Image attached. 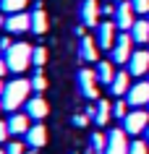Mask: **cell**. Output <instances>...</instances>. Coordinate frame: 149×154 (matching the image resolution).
Segmentation results:
<instances>
[{
    "instance_id": "obj_1",
    "label": "cell",
    "mask_w": 149,
    "mask_h": 154,
    "mask_svg": "<svg viewBox=\"0 0 149 154\" xmlns=\"http://www.w3.org/2000/svg\"><path fill=\"white\" fill-rule=\"evenodd\" d=\"M32 81L29 79H13V81L5 84V91H3V107L8 112H18V107H24L29 102V94H32Z\"/></svg>"
},
{
    "instance_id": "obj_2",
    "label": "cell",
    "mask_w": 149,
    "mask_h": 154,
    "mask_svg": "<svg viewBox=\"0 0 149 154\" xmlns=\"http://www.w3.org/2000/svg\"><path fill=\"white\" fill-rule=\"evenodd\" d=\"M5 63H8L11 73H24L26 68L34 63V47L29 42H16V45L5 52Z\"/></svg>"
},
{
    "instance_id": "obj_3",
    "label": "cell",
    "mask_w": 149,
    "mask_h": 154,
    "mask_svg": "<svg viewBox=\"0 0 149 154\" xmlns=\"http://www.w3.org/2000/svg\"><path fill=\"white\" fill-rule=\"evenodd\" d=\"M131 47H133L131 32H120V34H118V39H115V47L110 50V60L118 63V65H128V60H131V55H133Z\"/></svg>"
},
{
    "instance_id": "obj_4",
    "label": "cell",
    "mask_w": 149,
    "mask_h": 154,
    "mask_svg": "<svg viewBox=\"0 0 149 154\" xmlns=\"http://www.w3.org/2000/svg\"><path fill=\"white\" fill-rule=\"evenodd\" d=\"M147 128H149V110L136 107V110H131V112L123 118V131L128 136H139V133H144Z\"/></svg>"
},
{
    "instance_id": "obj_5",
    "label": "cell",
    "mask_w": 149,
    "mask_h": 154,
    "mask_svg": "<svg viewBox=\"0 0 149 154\" xmlns=\"http://www.w3.org/2000/svg\"><path fill=\"white\" fill-rule=\"evenodd\" d=\"M76 84H79V91H81L86 99H92V102H97L99 99V89H97V73L89 71V68H81L79 71V76H76Z\"/></svg>"
},
{
    "instance_id": "obj_6",
    "label": "cell",
    "mask_w": 149,
    "mask_h": 154,
    "mask_svg": "<svg viewBox=\"0 0 149 154\" xmlns=\"http://www.w3.org/2000/svg\"><path fill=\"white\" fill-rule=\"evenodd\" d=\"M113 21H115L118 32H131L133 29V24H136V8H133L131 0L118 3V11H115V16H113Z\"/></svg>"
},
{
    "instance_id": "obj_7",
    "label": "cell",
    "mask_w": 149,
    "mask_h": 154,
    "mask_svg": "<svg viewBox=\"0 0 149 154\" xmlns=\"http://www.w3.org/2000/svg\"><path fill=\"white\" fill-rule=\"evenodd\" d=\"M94 39H97V45H99L102 52L113 50V47H115V39H118V26H115V21H102V24L97 26Z\"/></svg>"
},
{
    "instance_id": "obj_8",
    "label": "cell",
    "mask_w": 149,
    "mask_h": 154,
    "mask_svg": "<svg viewBox=\"0 0 149 154\" xmlns=\"http://www.w3.org/2000/svg\"><path fill=\"white\" fill-rule=\"evenodd\" d=\"M128 149H131L128 133L123 128H113L107 133V149H105V154H128Z\"/></svg>"
},
{
    "instance_id": "obj_9",
    "label": "cell",
    "mask_w": 149,
    "mask_h": 154,
    "mask_svg": "<svg viewBox=\"0 0 149 154\" xmlns=\"http://www.w3.org/2000/svg\"><path fill=\"white\" fill-rule=\"evenodd\" d=\"M5 32L8 34H26L32 32V13H11L5 16Z\"/></svg>"
},
{
    "instance_id": "obj_10",
    "label": "cell",
    "mask_w": 149,
    "mask_h": 154,
    "mask_svg": "<svg viewBox=\"0 0 149 154\" xmlns=\"http://www.w3.org/2000/svg\"><path fill=\"white\" fill-rule=\"evenodd\" d=\"M99 13H102V8H99L97 0H84L81 5H79V18H81L84 26H94L97 29L99 26Z\"/></svg>"
},
{
    "instance_id": "obj_11",
    "label": "cell",
    "mask_w": 149,
    "mask_h": 154,
    "mask_svg": "<svg viewBox=\"0 0 149 154\" xmlns=\"http://www.w3.org/2000/svg\"><path fill=\"white\" fill-rule=\"evenodd\" d=\"M131 107H149V79L147 81H136L131 86V91L126 94Z\"/></svg>"
},
{
    "instance_id": "obj_12",
    "label": "cell",
    "mask_w": 149,
    "mask_h": 154,
    "mask_svg": "<svg viewBox=\"0 0 149 154\" xmlns=\"http://www.w3.org/2000/svg\"><path fill=\"white\" fill-rule=\"evenodd\" d=\"M24 112L29 115L32 120L42 123L45 118H47V112H50V105H47V99H45V97H29V102L24 105Z\"/></svg>"
},
{
    "instance_id": "obj_13",
    "label": "cell",
    "mask_w": 149,
    "mask_h": 154,
    "mask_svg": "<svg viewBox=\"0 0 149 154\" xmlns=\"http://www.w3.org/2000/svg\"><path fill=\"white\" fill-rule=\"evenodd\" d=\"M79 57L84 63H97L99 60V45H97L94 37H89V34L81 37V42H79Z\"/></svg>"
},
{
    "instance_id": "obj_14",
    "label": "cell",
    "mask_w": 149,
    "mask_h": 154,
    "mask_svg": "<svg viewBox=\"0 0 149 154\" xmlns=\"http://www.w3.org/2000/svg\"><path fill=\"white\" fill-rule=\"evenodd\" d=\"M128 71H131V76H144V73H149V50H136L131 55V60H128Z\"/></svg>"
},
{
    "instance_id": "obj_15",
    "label": "cell",
    "mask_w": 149,
    "mask_h": 154,
    "mask_svg": "<svg viewBox=\"0 0 149 154\" xmlns=\"http://www.w3.org/2000/svg\"><path fill=\"white\" fill-rule=\"evenodd\" d=\"M32 118L26 112H13L8 118V128H11V136H26L29 133V128H32Z\"/></svg>"
},
{
    "instance_id": "obj_16",
    "label": "cell",
    "mask_w": 149,
    "mask_h": 154,
    "mask_svg": "<svg viewBox=\"0 0 149 154\" xmlns=\"http://www.w3.org/2000/svg\"><path fill=\"white\" fill-rule=\"evenodd\" d=\"M131 71H118L115 79H113V84H110V94H115V97H123V94H128L131 91Z\"/></svg>"
},
{
    "instance_id": "obj_17",
    "label": "cell",
    "mask_w": 149,
    "mask_h": 154,
    "mask_svg": "<svg viewBox=\"0 0 149 154\" xmlns=\"http://www.w3.org/2000/svg\"><path fill=\"white\" fill-rule=\"evenodd\" d=\"M47 29H50V18L42 8V3H37V8L32 11V34L42 37V34H47Z\"/></svg>"
},
{
    "instance_id": "obj_18",
    "label": "cell",
    "mask_w": 149,
    "mask_h": 154,
    "mask_svg": "<svg viewBox=\"0 0 149 154\" xmlns=\"http://www.w3.org/2000/svg\"><path fill=\"white\" fill-rule=\"evenodd\" d=\"M26 144L32 146V149H42V146L47 144V128H45V123H34L32 128H29Z\"/></svg>"
},
{
    "instance_id": "obj_19",
    "label": "cell",
    "mask_w": 149,
    "mask_h": 154,
    "mask_svg": "<svg viewBox=\"0 0 149 154\" xmlns=\"http://www.w3.org/2000/svg\"><path fill=\"white\" fill-rule=\"evenodd\" d=\"M94 73H97V81L110 89V84H113V79H115L113 60H97V63H94Z\"/></svg>"
},
{
    "instance_id": "obj_20",
    "label": "cell",
    "mask_w": 149,
    "mask_h": 154,
    "mask_svg": "<svg viewBox=\"0 0 149 154\" xmlns=\"http://www.w3.org/2000/svg\"><path fill=\"white\" fill-rule=\"evenodd\" d=\"M131 37L136 45H149V18H136V24H133L131 29Z\"/></svg>"
},
{
    "instance_id": "obj_21",
    "label": "cell",
    "mask_w": 149,
    "mask_h": 154,
    "mask_svg": "<svg viewBox=\"0 0 149 154\" xmlns=\"http://www.w3.org/2000/svg\"><path fill=\"white\" fill-rule=\"evenodd\" d=\"M110 118H113V102H107V99H97V115H94V123H97V125H107Z\"/></svg>"
},
{
    "instance_id": "obj_22",
    "label": "cell",
    "mask_w": 149,
    "mask_h": 154,
    "mask_svg": "<svg viewBox=\"0 0 149 154\" xmlns=\"http://www.w3.org/2000/svg\"><path fill=\"white\" fill-rule=\"evenodd\" d=\"M26 5H29V0H3V3H0V11H3L5 16H11V13H21Z\"/></svg>"
},
{
    "instance_id": "obj_23",
    "label": "cell",
    "mask_w": 149,
    "mask_h": 154,
    "mask_svg": "<svg viewBox=\"0 0 149 154\" xmlns=\"http://www.w3.org/2000/svg\"><path fill=\"white\" fill-rule=\"evenodd\" d=\"M128 112H131V110H128V99L118 97L115 102H113V118H120V120H123Z\"/></svg>"
},
{
    "instance_id": "obj_24",
    "label": "cell",
    "mask_w": 149,
    "mask_h": 154,
    "mask_svg": "<svg viewBox=\"0 0 149 154\" xmlns=\"http://www.w3.org/2000/svg\"><path fill=\"white\" fill-rule=\"evenodd\" d=\"M92 149H94V154H105V149H107V133L102 136V133H94L92 136Z\"/></svg>"
},
{
    "instance_id": "obj_25",
    "label": "cell",
    "mask_w": 149,
    "mask_h": 154,
    "mask_svg": "<svg viewBox=\"0 0 149 154\" xmlns=\"http://www.w3.org/2000/svg\"><path fill=\"white\" fill-rule=\"evenodd\" d=\"M32 89L37 91V94H42V91L47 89V79H45V73H42L39 68H37V73L32 76Z\"/></svg>"
},
{
    "instance_id": "obj_26",
    "label": "cell",
    "mask_w": 149,
    "mask_h": 154,
    "mask_svg": "<svg viewBox=\"0 0 149 154\" xmlns=\"http://www.w3.org/2000/svg\"><path fill=\"white\" fill-rule=\"evenodd\" d=\"M5 152H8V154H24L26 146H24V141L13 138V141H8V144H5Z\"/></svg>"
},
{
    "instance_id": "obj_27",
    "label": "cell",
    "mask_w": 149,
    "mask_h": 154,
    "mask_svg": "<svg viewBox=\"0 0 149 154\" xmlns=\"http://www.w3.org/2000/svg\"><path fill=\"white\" fill-rule=\"evenodd\" d=\"M128 154H149V144L147 141H131V149H128Z\"/></svg>"
},
{
    "instance_id": "obj_28",
    "label": "cell",
    "mask_w": 149,
    "mask_h": 154,
    "mask_svg": "<svg viewBox=\"0 0 149 154\" xmlns=\"http://www.w3.org/2000/svg\"><path fill=\"white\" fill-rule=\"evenodd\" d=\"M45 63H47V50H45V47H34V65L42 68Z\"/></svg>"
},
{
    "instance_id": "obj_29",
    "label": "cell",
    "mask_w": 149,
    "mask_h": 154,
    "mask_svg": "<svg viewBox=\"0 0 149 154\" xmlns=\"http://www.w3.org/2000/svg\"><path fill=\"white\" fill-rule=\"evenodd\" d=\"M8 138H11L8 120H0V144H8Z\"/></svg>"
},
{
    "instance_id": "obj_30",
    "label": "cell",
    "mask_w": 149,
    "mask_h": 154,
    "mask_svg": "<svg viewBox=\"0 0 149 154\" xmlns=\"http://www.w3.org/2000/svg\"><path fill=\"white\" fill-rule=\"evenodd\" d=\"M133 8H136V13H141V16H147L149 13V0H131Z\"/></svg>"
},
{
    "instance_id": "obj_31",
    "label": "cell",
    "mask_w": 149,
    "mask_h": 154,
    "mask_svg": "<svg viewBox=\"0 0 149 154\" xmlns=\"http://www.w3.org/2000/svg\"><path fill=\"white\" fill-rule=\"evenodd\" d=\"M86 123H89V115H86V110H84V112H76V115H73V125H76V128H84Z\"/></svg>"
},
{
    "instance_id": "obj_32",
    "label": "cell",
    "mask_w": 149,
    "mask_h": 154,
    "mask_svg": "<svg viewBox=\"0 0 149 154\" xmlns=\"http://www.w3.org/2000/svg\"><path fill=\"white\" fill-rule=\"evenodd\" d=\"M11 37H13V34H5V37H0V45H3V52H8V50L13 47V45H16V42L11 39Z\"/></svg>"
},
{
    "instance_id": "obj_33",
    "label": "cell",
    "mask_w": 149,
    "mask_h": 154,
    "mask_svg": "<svg viewBox=\"0 0 149 154\" xmlns=\"http://www.w3.org/2000/svg\"><path fill=\"white\" fill-rule=\"evenodd\" d=\"M8 63H5V57H0V79H3V76H8Z\"/></svg>"
},
{
    "instance_id": "obj_34",
    "label": "cell",
    "mask_w": 149,
    "mask_h": 154,
    "mask_svg": "<svg viewBox=\"0 0 149 154\" xmlns=\"http://www.w3.org/2000/svg\"><path fill=\"white\" fill-rule=\"evenodd\" d=\"M115 5H102V13H105V16H115Z\"/></svg>"
},
{
    "instance_id": "obj_35",
    "label": "cell",
    "mask_w": 149,
    "mask_h": 154,
    "mask_svg": "<svg viewBox=\"0 0 149 154\" xmlns=\"http://www.w3.org/2000/svg\"><path fill=\"white\" fill-rule=\"evenodd\" d=\"M3 91H5V81L0 79V97H3Z\"/></svg>"
},
{
    "instance_id": "obj_36",
    "label": "cell",
    "mask_w": 149,
    "mask_h": 154,
    "mask_svg": "<svg viewBox=\"0 0 149 154\" xmlns=\"http://www.w3.org/2000/svg\"><path fill=\"white\" fill-rule=\"evenodd\" d=\"M0 29H5V18L0 16Z\"/></svg>"
},
{
    "instance_id": "obj_37",
    "label": "cell",
    "mask_w": 149,
    "mask_h": 154,
    "mask_svg": "<svg viewBox=\"0 0 149 154\" xmlns=\"http://www.w3.org/2000/svg\"><path fill=\"white\" fill-rule=\"evenodd\" d=\"M24 154H37V149H26V152Z\"/></svg>"
},
{
    "instance_id": "obj_38",
    "label": "cell",
    "mask_w": 149,
    "mask_h": 154,
    "mask_svg": "<svg viewBox=\"0 0 149 154\" xmlns=\"http://www.w3.org/2000/svg\"><path fill=\"white\" fill-rule=\"evenodd\" d=\"M0 154H8V152H5V146H0Z\"/></svg>"
},
{
    "instance_id": "obj_39",
    "label": "cell",
    "mask_w": 149,
    "mask_h": 154,
    "mask_svg": "<svg viewBox=\"0 0 149 154\" xmlns=\"http://www.w3.org/2000/svg\"><path fill=\"white\" fill-rule=\"evenodd\" d=\"M144 133H147V144H149V128H147V131H144Z\"/></svg>"
},
{
    "instance_id": "obj_40",
    "label": "cell",
    "mask_w": 149,
    "mask_h": 154,
    "mask_svg": "<svg viewBox=\"0 0 149 154\" xmlns=\"http://www.w3.org/2000/svg\"><path fill=\"white\" fill-rule=\"evenodd\" d=\"M3 110H5V107H3V99H0V112H3Z\"/></svg>"
},
{
    "instance_id": "obj_41",
    "label": "cell",
    "mask_w": 149,
    "mask_h": 154,
    "mask_svg": "<svg viewBox=\"0 0 149 154\" xmlns=\"http://www.w3.org/2000/svg\"><path fill=\"white\" fill-rule=\"evenodd\" d=\"M115 3H126V0H115Z\"/></svg>"
},
{
    "instance_id": "obj_42",
    "label": "cell",
    "mask_w": 149,
    "mask_h": 154,
    "mask_svg": "<svg viewBox=\"0 0 149 154\" xmlns=\"http://www.w3.org/2000/svg\"><path fill=\"white\" fill-rule=\"evenodd\" d=\"M0 52H3V45H0Z\"/></svg>"
},
{
    "instance_id": "obj_43",
    "label": "cell",
    "mask_w": 149,
    "mask_h": 154,
    "mask_svg": "<svg viewBox=\"0 0 149 154\" xmlns=\"http://www.w3.org/2000/svg\"><path fill=\"white\" fill-rule=\"evenodd\" d=\"M0 3H3V0H0Z\"/></svg>"
},
{
    "instance_id": "obj_44",
    "label": "cell",
    "mask_w": 149,
    "mask_h": 154,
    "mask_svg": "<svg viewBox=\"0 0 149 154\" xmlns=\"http://www.w3.org/2000/svg\"><path fill=\"white\" fill-rule=\"evenodd\" d=\"M147 76H149V73H147Z\"/></svg>"
}]
</instances>
